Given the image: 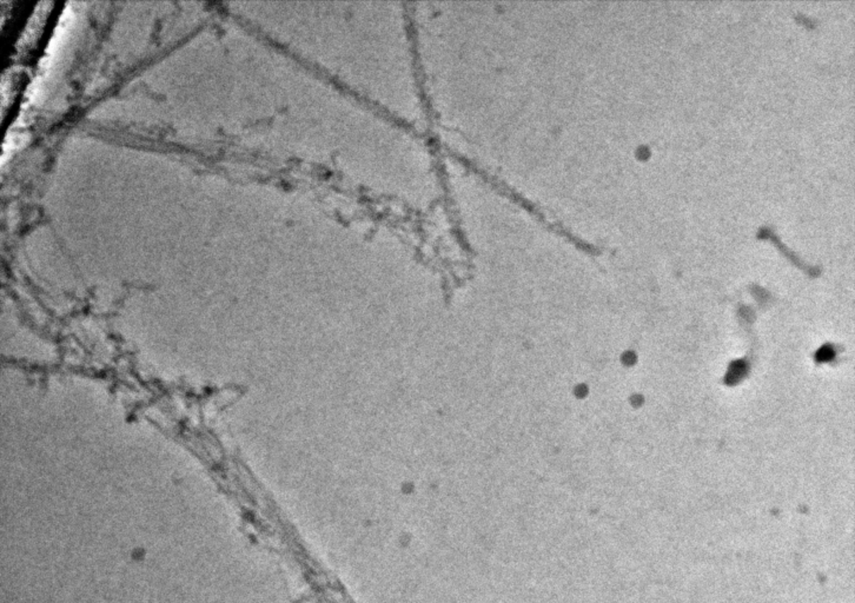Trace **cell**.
<instances>
[{
    "label": "cell",
    "mask_w": 855,
    "mask_h": 603,
    "mask_svg": "<svg viewBox=\"0 0 855 603\" xmlns=\"http://www.w3.org/2000/svg\"><path fill=\"white\" fill-rule=\"evenodd\" d=\"M272 17L284 51L391 118L407 116L410 56L405 17L395 5L284 3Z\"/></svg>",
    "instance_id": "1"
},
{
    "label": "cell",
    "mask_w": 855,
    "mask_h": 603,
    "mask_svg": "<svg viewBox=\"0 0 855 603\" xmlns=\"http://www.w3.org/2000/svg\"><path fill=\"white\" fill-rule=\"evenodd\" d=\"M72 21H74V12L71 10L70 5H67L64 8L63 14L60 16L59 24H58L56 30H54V33H53L52 38L50 40L47 49H46L45 56H44L46 58H49L51 62H52L53 56L56 54L57 51H58L60 45H62L64 39L66 37Z\"/></svg>",
    "instance_id": "2"
},
{
    "label": "cell",
    "mask_w": 855,
    "mask_h": 603,
    "mask_svg": "<svg viewBox=\"0 0 855 603\" xmlns=\"http://www.w3.org/2000/svg\"><path fill=\"white\" fill-rule=\"evenodd\" d=\"M30 134H8L5 138V141L3 144V156H1V164L6 162L8 157L12 155V152L17 148H21L23 145L28 141Z\"/></svg>",
    "instance_id": "3"
}]
</instances>
